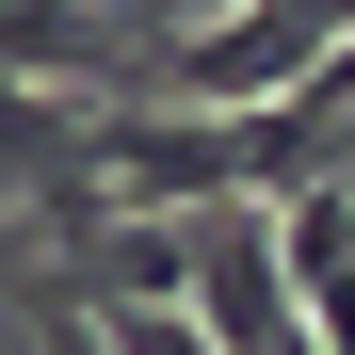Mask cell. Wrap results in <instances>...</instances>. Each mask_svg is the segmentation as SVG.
Segmentation results:
<instances>
[{"label":"cell","mask_w":355,"mask_h":355,"mask_svg":"<svg viewBox=\"0 0 355 355\" xmlns=\"http://www.w3.org/2000/svg\"><path fill=\"white\" fill-rule=\"evenodd\" d=\"M339 49H355V0H243V17H210L194 49H162L146 81H178V113H259L307 65H339Z\"/></svg>","instance_id":"1"},{"label":"cell","mask_w":355,"mask_h":355,"mask_svg":"<svg viewBox=\"0 0 355 355\" xmlns=\"http://www.w3.org/2000/svg\"><path fill=\"white\" fill-rule=\"evenodd\" d=\"M275 275H291V307H307V339L355 355V178L275 194Z\"/></svg>","instance_id":"2"},{"label":"cell","mask_w":355,"mask_h":355,"mask_svg":"<svg viewBox=\"0 0 355 355\" xmlns=\"http://www.w3.org/2000/svg\"><path fill=\"white\" fill-rule=\"evenodd\" d=\"M97 339H113V355H226L194 307H97Z\"/></svg>","instance_id":"3"}]
</instances>
